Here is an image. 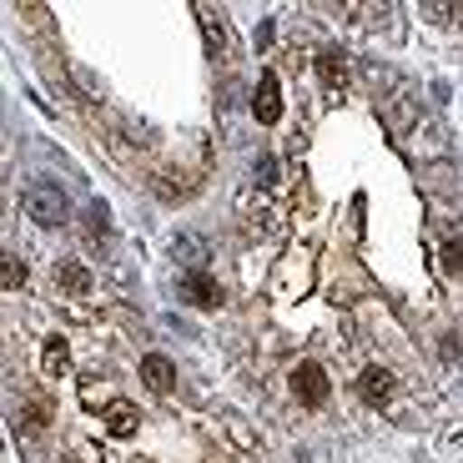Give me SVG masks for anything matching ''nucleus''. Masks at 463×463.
Masks as SVG:
<instances>
[{
  "label": "nucleus",
  "mask_w": 463,
  "mask_h": 463,
  "mask_svg": "<svg viewBox=\"0 0 463 463\" xmlns=\"http://www.w3.org/2000/svg\"><path fill=\"white\" fill-rule=\"evenodd\" d=\"M141 383H146L151 393H172V388H176L172 358H162V353H146V358H141Z\"/></svg>",
  "instance_id": "nucleus-8"
},
{
  "label": "nucleus",
  "mask_w": 463,
  "mask_h": 463,
  "mask_svg": "<svg viewBox=\"0 0 463 463\" xmlns=\"http://www.w3.org/2000/svg\"><path fill=\"white\" fill-rule=\"evenodd\" d=\"M207 252H212V247H207V237H202V232H176V237H172V257L186 267V272H202Z\"/></svg>",
  "instance_id": "nucleus-5"
},
{
  "label": "nucleus",
  "mask_w": 463,
  "mask_h": 463,
  "mask_svg": "<svg viewBox=\"0 0 463 463\" xmlns=\"http://www.w3.org/2000/svg\"><path fill=\"white\" fill-rule=\"evenodd\" d=\"M186 192H192V176H156V197L176 202V197H186Z\"/></svg>",
  "instance_id": "nucleus-13"
},
{
  "label": "nucleus",
  "mask_w": 463,
  "mask_h": 463,
  "mask_svg": "<svg viewBox=\"0 0 463 463\" xmlns=\"http://www.w3.org/2000/svg\"><path fill=\"white\" fill-rule=\"evenodd\" d=\"M453 11H458V25H463V5H453Z\"/></svg>",
  "instance_id": "nucleus-19"
},
{
  "label": "nucleus",
  "mask_w": 463,
  "mask_h": 463,
  "mask_svg": "<svg viewBox=\"0 0 463 463\" xmlns=\"http://www.w3.org/2000/svg\"><path fill=\"white\" fill-rule=\"evenodd\" d=\"M252 116L262 121V127H278L282 121V86H278L272 71H267L262 81H257V91H252Z\"/></svg>",
  "instance_id": "nucleus-3"
},
{
  "label": "nucleus",
  "mask_w": 463,
  "mask_h": 463,
  "mask_svg": "<svg viewBox=\"0 0 463 463\" xmlns=\"http://www.w3.org/2000/svg\"><path fill=\"white\" fill-rule=\"evenodd\" d=\"M358 393H363V403L388 408V403H393V393H398V383H393V373H388V368H368V373H363V383H358Z\"/></svg>",
  "instance_id": "nucleus-6"
},
{
  "label": "nucleus",
  "mask_w": 463,
  "mask_h": 463,
  "mask_svg": "<svg viewBox=\"0 0 463 463\" xmlns=\"http://www.w3.org/2000/svg\"><path fill=\"white\" fill-rule=\"evenodd\" d=\"M197 21H202V35H207V51H212V56H227V25H222V11L197 5Z\"/></svg>",
  "instance_id": "nucleus-9"
},
{
  "label": "nucleus",
  "mask_w": 463,
  "mask_h": 463,
  "mask_svg": "<svg viewBox=\"0 0 463 463\" xmlns=\"http://www.w3.org/2000/svg\"><path fill=\"white\" fill-rule=\"evenodd\" d=\"M443 358H463V337H458V333L443 337Z\"/></svg>",
  "instance_id": "nucleus-18"
},
{
  "label": "nucleus",
  "mask_w": 463,
  "mask_h": 463,
  "mask_svg": "<svg viewBox=\"0 0 463 463\" xmlns=\"http://www.w3.org/2000/svg\"><path fill=\"white\" fill-rule=\"evenodd\" d=\"M46 373H51V378L71 373V347H66V337H51V343H46Z\"/></svg>",
  "instance_id": "nucleus-12"
},
{
  "label": "nucleus",
  "mask_w": 463,
  "mask_h": 463,
  "mask_svg": "<svg viewBox=\"0 0 463 463\" xmlns=\"http://www.w3.org/2000/svg\"><path fill=\"white\" fill-rule=\"evenodd\" d=\"M317 76L327 81V91H343L347 86V56L343 51H323V56H317Z\"/></svg>",
  "instance_id": "nucleus-10"
},
{
  "label": "nucleus",
  "mask_w": 463,
  "mask_h": 463,
  "mask_svg": "<svg viewBox=\"0 0 463 463\" xmlns=\"http://www.w3.org/2000/svg\"><path fill=\"white\" fill-rule=\"evenodd\" d=\"M0 282H5V292L21 288V282H25V267L15 262V257H5V267H0Z\"/></svg>",
  "instance_id": "nucleus-15"
},
{
  "label": "nucleus",
  "mask_w": 463,
  "mask_h": 463,
  "mask_svg": "<svg viewBox=\"0 0 463 463\" xmlns=\"http://www.w3.org/2000/svg\"><path fill=\"white\" fill-rule=\"evenodd\" d=\"M292 393H298L302 408H323V403H327V373L317 368V363H302V368H292Z\"/></svg>",
  "instance_id": "nucleus-2"
},
{
  "label": "nucleus",
  "mask_w": 463,
  "mask_h": 463,
  "mask_svg": "<svg viewBox=\"0 0 463 463\" xmlns=\"http://www.w3.org/2000/svg\"><path fill=\"white\" fill-rule=\"evenodd\" d=\"M106 429H111L116 439L137 433V408H131V403H111V408H106Z\"/></svg>",
  "instance_id": "nucleus-11"
},
{
  "label": "nucleus",
  "mask_w": 463,
  "mask_h": 463,
  "mask_svg": "<svg viewBox=\"0 0 463 463\" xmlns=\"http://www.w3.org/2000/svg\"><path fill=\"white\" fill-rule=\"evenodd\" d=\"M182 302H186V307L212 313V307H222V288L207 278V272H186V278H182Z\"/></svg>",
  "instance_id": "nucleus-4"
},
{
  "label": "nucleus",
  "mask_w": 463,
  "mask_h": 463,
  "mask_svg": "<svg viewBox=\"0 0 463 463\" xmlns=\"http://www.w3.org/2000/svg\"><path fill=\"white\" fill-rule=\"evenodd\" d=\"M257 176H262V182H278V162H272V156H262V162H257Z\"/></svg>",
  "instance_id": "nucleus-17"
},
{
  "label": "nucleus",
  "mask_w": 463,
  "mask_h": 463,
  "mask_svg": "<svg viewBox=\"0 0 463 463\" xmlns=\"http://www.w3.org/2000/svg\"><path fill=\"white\" fill-rule=\"evenodd\" d=\"M56 288L71 292V298H86V292H91V267L76 262V257H61L56 262Z\"/></svg>",
  "instance_id": "nucleus-7"
},
{
  "label": "nucleus",
  "mask_w": 463,
  "mask_h": 463,
  "mask_svg": "<svg viewBox=\"0 0 463 463\" xmlns=\"http://www.w3.org/2000/svg\"><path fill=\"white\" fill-rule=\"evenodd\" d=\"M443 267L463 272V237H449V242H443Z\"/></svg>",
  "instance_id": "nucleus-16"
},
{
  "label": "nucleus",
  "mask_w": 463,
  "mask_h": 463,
  "mask_svg": "<svg viewBox=\"0 0 463 463\" xmlns=\"http://www.w3.org/2000/svg\"><path fill=\"white\" fill-rule=\"evenodd\" d=\"M46 423H51V413H46L41 403H25V408H21V429H25V433H41Z\"/></svg>",
  "instance_id": "nucleus-14"
},
{
  "label": "nucleus",
  "mask_w": 463,
  "mask_h": 463,
  "mask_svg": "<svg viewBox=\"0 0 463 463\" xmlns=\"http://www.w3.org/2000/svg\"><path fill=\"white\" fill-rule=\"evenodd\" d=\"M21 207L31 212V222H41V227H66V217H71V197H66V186L51 182V176H35V182L25 186Z\"/></svg>",
  "instance_id": "nucleus-1"
}]
</instances>
